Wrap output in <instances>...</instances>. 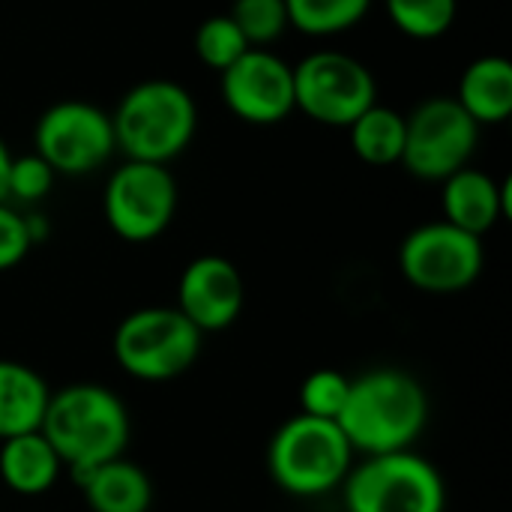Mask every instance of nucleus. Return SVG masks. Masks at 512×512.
Returning <instances> with one entry per match:
<instances>
[{"instance_id":"nucleus-1","label":"nucleus","mask_w":512,"mask_h":512,"mask_svg":"<svg viewBox=\"0 0 512 512\" xmlns=\"http://www.w3.org/2000/svg\"><path fill=\"white\" fill-rule=\"evenodd\" d=\"M39 432L63 468L75 480H84L99 465L126 453L132 420L114 390L102 384H69L48 396Z\"/></svg>"},{"instance_id":"nucleus-2","label":"nucleus","mask_w":512,"mask_h":512,"mask_svg":"<svg viewBox=\"0 0 512 512\" xmlns=\"http://www.w3.org/2000/svg\"><path fill=\"white\" fill-rule=\"evenodd\" d=\"M336 423L357 456L411 450L429 423V396L405 369H372L351 378V393Z\"/></svg>"},{"instance_id":"nucleus-3","label":"nucleus","mask_w":512,"mask_h":512,"mask_svg":"<svg viewBox=\"0 0 512 512\" xmlns=\"http://www.w3.org/2000/svg\"><path fill=\"white\" fill-rule=\"evenodd\" d=\"M114 144L126 159L168 165L195 138L198 108L192 93L168 78H150L123 93L111 114Z\"/></svg>"},{"instance_id":"nucleus-4","label":"nucleus","mask_w":512,"mask_h":512,"mask_svg":"<svg viewBox=\"0 0 512 512\" xmlns=\"http://www.w3.org/2000/svg\"><path fill=\"white\" fill-rule=\"evenodd\" d=\"M354 456L336 420L294 414L267 444V471L285 495L321 498L345 483Z\"/></svg>"},{"instance_id":"nucleus-5","label":"nucleus","mask_w":512,"mask_h":512,"mask_svg":"<svg viewBox=\"0 0 512 512\" xmlns=\"http://www.w3.org/2000/svg\"><path fill=\"white\" fill-rule=\"evenodd\" d=\"M204 333L177 306H144L114 330L117 366L144 384H165L186 375L201 357Z\"/></svg>"},{"instance_id":"nucleus-6","label":"nucleus","mask_w":512,"mask_h":512,"mask_svg":"<svg viewBox=\"0 0 512 512\" xmlns=\"http://www.w3.org/2000/svg\"><path fill=\"white\" fill-rule=\"evenodd\" d=\"M339 492L348 512H447L441 471L414 450L366 456Z\"/></svg>"},{"instance_id":"nucleus-7","label":"nucleus","mask_w":512,"mask_h":512,"mask_svg":"<svg viewBox=\"0 0 512 512\" xmlns=\"http://www.w3.org/2000/svg\"><path fill=\"white\" fill-rule=\"evenodd\" d=\"M180 186L168 165L126 159L111 171L102 195L108 228L126 243H150L177 216Z\"/></svg>"},{"instance_id":"nucleus-8","label":"nucleus","mask_w":512,"mask_h":512,"mask_svg":"<svg viewBox=\"0 0 512 512\" xmlns=\"http://www.w3.org/2000/svg\"><path fill=\"white\" fill-rule=\"evenodd\" d=\"M375 102L372 69L345 51H315L294 66V108L321 126L348 129Z\"/></svg>"},{"instance_id":"nucleus-9","label":"nucleus","mask_w":512,"mask_h":512,"mask_svg":"<svg viewBox=\"0 0 512 512\" xmlns=\"http://www.w3.org/2000/svg\"><path fill=\"white\" fill-rule=\"evenodd\" d=\"M480 141V123L456 102V96H432L405 117L402 162L420 180H447L471 165Z\"/></svg>"},{"instance_id":"nucleus-10","label":"nucleus","mask_w":512,"mask_h":512,"mask_svg":"<svg viewBox=\"0 0 512 512\" xmlns=\"http://www.w3.org/2000/svg\"><path fill=\"white\" fill-rule=\"evenodd\" d=\"M483 264V237L447 219L417 225L399 246V270L423 294H459L480 279Z\"/></svg>"},{"instance_id":"nucleus-11","label":"nucleus","mask_w":512,"mask_h":512,"mask_svg":"<svg viewBox=\"0 0 512 512\" xmlns=\"http://www.w3.org/2000/svg\"><path fill=\"white\" fill-rule=\"evenodd\" d=\"M33 153H39L57 177L93 174L117 153L111 114L81 99L54 102L33 126Z\"/></svg>"},{"instance_id":"nucleus-12","label":"nucleus","mask_w":512,"mask_h":512,"mask_svg":"<svg viewBox=\"0 0 512 512\" xmlns=\"http://www.w3.org/2000/svg\"><path fill=\"white\" fill-rule=\"evenodd\" d=\"M219 90L228 111L252 126H276L294 108V66L270 48H249L237 63L219 72Z\"/></svg>"},{"instance_id":"nucleus-13","label":"nucleus","mask_w":512,"mask_h":512,"mask_svg":"<svg viewBox=\"0 0 512 512\" xmlns=\"http://www.w3.org/2000/svg\"><path fill=\"white\" fill-rule=\"evenodd\" d=\"M246 306V285L225 255L192 258L177 282V309L207 336L228 330Z\"/></svg>"},{"instance_id":"nucleus-14","label":"nucleus","mask_w":512,"mask_h":512,"mask_svg":"<svg viewBox=\"0 0 512 512\" xmlns=\"http://www.w3.org/2000/svg\"><path fill=\"white\" fill-rule=\"evenodd\" d=\"M441 183L444 219L468 234L486 237L510 213V180L498 183L492 174L465 165Z\"/></svg>"},{"instance_id":"nucleus-15","label":"nucleus","mask_w":512,"mask_h":512,"mask_svg":"<svg viewBox=\"0 0 512 512\" xmlns=\"http://www.w3.org/2000/svg\"><path fill=\"white\" fill-rule=\"evenodd\" d=\"M63 471L66 468L60 456L39 429L0 441V480L21 498H39L51 492Z\"/></svg>"},{"instance_id":"nucleus-16","label":"nucleus","mask_w":512,"mask_h":512,"mask_svg":"<svg viewBox=\"0 0 512 512\" xmlns=\"http://www.w3.org/2000/svg\"><path fill=\"white\" fill-rule=\"evenodd\" d=\"M456 102L480 123V126H495L510 120L512 114V63L501 54H486L477 57L474 63L465 66L459 87H456Z\"/></svg>"},{"instance_id":"nucleus-17","label":"nucleus","mask_w":512,"mask_h":512,"mask_svg":"<svg viewBox=\"0 0 512 512\" xmlns=\"http://www.w3.org/2000/svg\"><path fill=\"white\" fill-rule=\"evenodd\" d=\"M78 483L90 512H150L153 507V483L147 471L126 456L99 465Z\"/></svg>"},{"instance_id":"nucleus-18","label":"nucleus","mask_w":512,"mask_h":512,"mask_svg":"<svg viewBox=\"0 0 512 512\" xmlns=\"http://www.w3.org/2000/svg\"><path fill=\"white\" fill-rule=\"evenodd\" d=\"M48 396L51 390L36 369L18 360H0V441L36 432L42 426Z\"/></svg>"},{"instance_id":"nucleus-19","label":"nucleus","mask_w":512,"mask_h":512,"mask_svg":"<svg viewBox=\"0 0 512 512\" xmlns=\"http://www.w3.org/2000/svg\"><path fill=\"white\" fill-rule=\"evenodd\" d=\"M348 135L360 162L375 168L396 165L405 150V114L375 102L348 126Z\"/></svg>"},{"instance_id":"nucleus-20","label":"nucleus","mask_w":512,"mask_h":512,"mask_svg":"<svg viewBox=\"0 0 512 512\" xmlns=\"http://www.w3.org/2000/svg\"><path fill=\"white\" fill-rule=\"evenodd\" d=\"M288 21L306 36H336L357 27L372 0H285Z\"/></svg>"},{"instance_id":"nucleus-21","label":"nucleus","mask_w":512,"mask_h":512,"mask_svg":"<svg viewBox=\"0 0 512 512\" xmlns=\"http://www.w3.org/2000/svg\"><path fill=\"white\" fill-rule=\"evenodd\" d=\"M396 30L411 39H438L456 21V0H384Z\"/></svg>"},{"instance_id":"nucleus-22","label":"nucleus","mask_w":512,"mask_h":512,"mask_svg":"<svg viewBox=\"0 0 512 512\" xmlns=\"http://www.w3.org/2000/svg\"><path fill=\"white\" fill-rule=\"evenodd\" d=\"M192 48H195V57L216 69V72H225L231 63H237L252 45L246 42V36L240 33V27L231 21L228 12L222 15H210L198 24L195 30V39H192Z\"/></svg>"},{"instance_id":"nucleus-23","label":"nucleus","mask_w":512,"mask_h":512,"mask_svg":"<svg viewBox=\"0 0 512 512\" xmlns=\"http://www.w3.org/2000/svg\"><path fill=\"white\" fill-rule=\"evenodd\" d=\"M228 15L252 48L273 45L291 27L285 0H234Z\"/></svg>"},{"instance_id":"nucleus-24","label":"nucleus","mask_w":512,"mask_h":512,"mask_svg":"<svg viewBox=\"0 0 512 512\" xmlns=\"http://www.w3.org/2000/svg\"><path fill=\"white\" fill-rule=\"evenodd\" d=\"M351 378L339 369H315L300 384V414L336 420L348 402Z\"/></svg>"},{"instance_id":"nucleus-25","label":"nucleus","mask_w":512,"mask_h":512,"mask_svg":"<svg viewBox=\"0 0 512 512\" xmlns=\"http://www.w3.org/2000/svg\"><path fill=\"white\" fill-rule=\"evenodd\" d=\"M54 180H57L54 168L39 153L12 156L9 180H6V201L36 204V201H42L51 192Z\"/></svg>"},{"instance_id":"nucleus-26","label":"nucleus","mask_w":512,"mask_h":512,"mask_svg":"<svg viewBox=\"0 0 512 512\" xmlns=\"http://www.w3.org/2000/svg\"><path fill=\"white\" fill-rule=\"evenodd\" d=\"M33 231L27 216H21L9 201H0V273L18 267L33 249Z\"/></svg>"},{"instance_id":"nucleus-27","label":"nucleus","mask_w":512,"mask_h":512,"mask_svg":"<svg viewBox=\"0 0 512 512\" xmlns=\"http://www.w3.org/2000/svg\"><path fill=\"white\" fill-rule=\"evenodd\" d=\"M9 162H12V153H9V147L3 144V138H0V201H6V180H9Z\"/></svg>"}]
</instances>
